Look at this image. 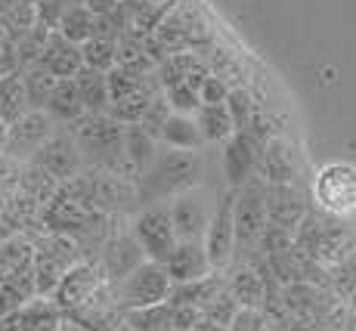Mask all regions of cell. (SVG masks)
<instances>
[{"mask_svg":"<svg viewBox=\"0 0 356 331\" xmlns=\"http://www.w3.org/2000/svg\"><path fill=\"white\" fill-rule=\"evenodd\" d=\"M202 183V152H180L164 149L152 161V168L136 183L140 189V211L161 204L164 198H180L186 192H195Z\"/></svg>","mask_w":356,"mask_h":331,"instance_id":"1","label":"cell"},{"mask_svg":"<svg viewBox=\"0 0 356 331\" xmlns=\"http://www.w3.org/2000/svg\"><path fill=\"white\" fill-rule=\"evenodd\" d=\"M72 134L84 152L87 168L112 170V174L124 177V124L118 118H112L108 112L87 115L74 124Z\"/></svg>","mask_w":356,"mask_h":331,"instance_id":"2","label":"cell"},{"mask_svg":"<svg viewBox=\"0 0 356 331\" xmlns=\"http://www.w3.org/2000/svg\"><path fill=\"white\" fill-rule=\"evenodd\" d=\"M81 260L87 257L72 236L44 229V236L34 239V291L38 298H53L68 270H74Z\"/></svg>","mask_w":356,"mask_h":331,"instance_id":"3","label":"cell"},{"mask_svg":"<svg viewBox=\"0 0 356 331\" xmlns=\"http://www.w3.org/2000/svg\"><path fill=\"white\" fill-rule=\"evenodd\" d=\"M174 294V279H170L168 266L146 260L143 266H136L124 282L115 285V307L121 313L130 309H149V307H161L170 300Z\"/></svg>","mask_w":356,"mask_h":331,"instance_id":"4","label":"cell"},{"mask_svg":"<svg viewBox=\"0 0 356 331\" xmlns=\"http://www.w3.org/2000/svg\"><path fill=\"white\" fill-rule=\"evenodd\" d=\"M313 202L334 220H347L356 213V164L328 161L313 177Z\"/></svg>","mask_w":356,"mask_h":331,"instance_id":"5","label":"cell"},{"mask_svg":"<svg viewBox=\"0 0 356 331\" xmlns=\"http://www.w3.org/2000/svg\"><path fill=\"white\" fill-rule=\"evenodd\" d=\"M270 232V211H266V183L254 177L236 192V251H260Z\"/></svg>","mask_w":356,"mask_h":331,"instance_id":"6","label":"cell"},{"mask_svg":"<svg viewBox=\"0 0 356 331\" xmlns=\"http://www.w3.org/2000/svg\"><path fill=\"white\" fill-rule=\"evenodd\" d=\"M130 232L140 241L146 260H155V264H168L174 248L180 245L174 220H170V208H164V204H152V208L136 211L134 220H130Z\"/></svg>","mask_w":356,"mask_h":331,"instance_id":"7","label":"cell"},{"mask_svg":"<svg viewBox=\"0 0 356 331\" xmlns=\"http://www.w3.org/2000/svg\"><path fill=\"white\" fill-rule=\"evenodd\" d=\"M56 130H59V124L50 118V112H47V108H31V112H25L22 118L6 130L3 155L16 158V161H22V164H29V161H34V155H38L47 143H50V136L56 134Z\"/></svg>","mask_w":356,"mask_h":331,"instance_id":"8","label":"cell"},{"mask_svg":"<svg viewBox=\"0 0 356 331\" xmlns=\"http://www.w3.org/2000/svg\"><path fill=\"white\" fill-rule=\"evenodd\" d=\"M236 189H229L227 195L217 202L211 226L204 232V251L214 266V273H223L236 260Z\"/></svg>","mask_w":356,"mask_h":331,"instance_id":"9","label":"cell"},{"mask_svg":"<svg viewBox=\"0 0 356 331\" xmlns=\"http://www.w3.org/2000/svg\"><path fill=\"white\" fill-rule=\"evenodd\" d=\"M34 164H38V168H44L56 183L74 180V177L87 168L84 152H81L78 140H74L72 127H59L56 134L50 136V143H47V146L34 155Z\"/></svg>","mask_w":356,"mask_h":331,"instance_id":"10","label":"cell"},{"mask_svg":"<svg viewBox=\"0 0 356 331\" xmlns=\"http://www.w3.org/2000/svg\"><path fill=\"white\" fill-rule=\"evenodd\" d=\"M266 211H270V229L294 236L307 220V195L294 183H266Z\"/></svg>","mask_w":356,"mask_h":331,"instance_id":"11","label":"cell"},{"mask_svg":"<svg viewBox=\"0 0 356 331\" xmlns=\"http://www.w3.org/2000/svg\"><path fill=\"white\" fill-rule=\"evenodd\" d=\"M257 161H260V146L251 134H236L223 143L220 152V164H223V177H227L229 189H242L245 183L254 180L257 174Z\"/></svg>","mask_w":356,"mask_h":331,"instance_id":"12","label":"cell"},{"mask_svg":"<svg viewBox=\"0 0 356 331\" xmlns=\"http://www.w3.org/2000/svg\"><path fill=\"white\" fill-rule=\"evenodd\" d=\"M97 264L102 266V273L108 275V282L118 285V282H124L136 266L146 264V254H143L140 241L134 239V232H112L106 241V248L99 251Z\"/></svg>","mask_w":356,"mask_h":331,"instance_id":"13","label":"cell"},{"mask_svg":"<svg viewBox=\"0 0 356 331\" xmlns=\"http://www.w3.org/2000/svg\"><path fill=\"white\" fill-rule=\"evenodd\" d=\"M211 217H214V211H208V204L198 192H186V195L174 198V204H170V220H174L180 241H204Z\"/></svg>","mask_w":356,"mask_h":331,"instance_id":"14","label":"cell"},{"mask_svg":"<svg viewBox=\"0 0 356 331\" xmlns=\"http://www.w3.org/2000/svg\"><path fill=\"white\" fill-rule=\"evenodd\" d=\"M164 266H168L174 285L202 282L214 273V266H211V260H208V251H204V241H180Z\"/></svg>","mask_w":356,"mask_h":331,"instance_id":"15","label":"cell"},{"mask_svg":"<svg viewBox=\"0 0 356 331\" xmlns=\"http://www.w3.org/2000/svg\"><path fill=\"white\" fill-rule=\"evenodd\" d=\"M40 65L50 74H56L59 81H74L78 72L84 68V53H81L78 44H72L59 31H53L44 44V53H40Z\"/></svg>","mask_w":356,"mask_h":331,"instance_id":"16","label":"cell"},{"mask_svg":"<svg viewBox=\"0 0 356 331\" xmlns=\"http://www.w3.org/2000/svg\"><path fill=\"white\" fill-rule=\"evenodd\" d=\"M257 174L264 183L279 186V183H294L298 177V164H294V152L282 136H273L270 143L260 146V161H257Z\"/></svg>","mask_w":356,"mask_h":331,"instance_id":"17","label":"cell"},{"mask_svg":"<svg viewBox=\"0 0 356 331\" xmlns=\"http://www.w3.org/2000/svg\"><path fill=\"white\" fill-rule=\"evenodd\" d=\"M227 291L245 309H266V279L264 273L248 264H238L227 275Z\"/></svg>","mask_w":356,"mask_h":331,"instance_id":"18","label":"cell"},{"mask_svg":"<svg viewBox=\"0 0 356 331\" xmlns=\"http://www.w3.org/2000/svg\"><path fill=\"white\" fill-rule=\"evenodd\" d=\"M159 143L164 149H180V152H198L204 146V136L195 124V115H180L170 112L168 121H164Z\"/></svg>","mask_w":356,"mask_h":331,"instance_id":"19","label":"cell"},{"mask_svg":"<svg viewBox=\"0 0 356 331\" xmlns=\"http://www.w3.org/2000/svg\"><path fill=\"white\" fill-rule=\"evenodd\" d=\"M44 108L50 112V118L56 121L59 127H74L81 118H87V106H84V99H81L74 81H59L50 102H47Z\"/></svg>","mask_w":356,"mask_h":331,"instance_id":"20","label":"cell"},{"mask_svg":"<svg viewBox=\"0 0 356 331\" xmlns=\"http://www.w3.org/2000/svg\"><path fill=\"white\" fill-rule=\"evenodd\" d=\"M25 112H31V102H29L22 72H13L6 78H0V121L6 127H13Z\"/></svg>","mask_w":356,"mask_h":331,"instance_id":"21","label":"cell"},{"mask_svg":"<svg viewBox=\"0 0 356 331\" xmlns=\"http://www.w3.org/2000/svg\"><path fill=\"white\" fill-rule=\"evenodd\" d=\"M81 99L87 106V115H102L112 108V93H108V74L93 72V68H81L74 78Z\"/></svg>","mask_w":356,"mask_h":331,"instance_id":"22","label":"cell"},{"mask_svg":"<svg viewBox=\"0 0 356 331\" xmlns=\"http://www.w3.org/2000/svg\"><path fill=\"white\" fill-rule=\"evenodd\" d=\"M195 124H198V130H202L204 143H227L229 136L238 134L227 102H223V106H202L195 112Z\"/></svg>","mask_w":356,"mask_h":331,"instance_id":"23","label":"cell"},{"mask_svg":"<svg viewBox=\"0 0 356 331\" xmlns=\"http://www.w3.org/2000/svg\"><path fill=\"white\" fill-rule=\"evenodd\" d=\"M63 38H68L72 44H78V47H84L87 40H93L97 38V31H99V16L97 13H90L84 3H74L72 10L63 16V22H59V29H56Z\"/></svg>","mask_w":356,"mask_h":331,"instance_id":"24","label":"cell"},{"mask_svg":"<svg viewBox=\"0 0 356 331\" xmlns=\"http://www.w3.org/2000/svg\"><path fill=\"white\" fill-rule=\"evenodd\" d=\"M81 53H84V68H93V72H115L118 68V40L115 38H93L87 40L84 47H81Z\"/></svg>","mask_w":356,"mask_h":331,"instance_id":"25","label":"cell"},{"mask_svg":"<svg viewBox=\"0 0 356 331\" xmlns=\"http://www.w3.org/2000/svg\"><path fill=\"white\" fill-rule=\"evenodd\" d=\"M22 81H25V90H29L31 108H44L47 102H50L53 90H56V84H59L56 74H50L44 65H40V62H38V65H31V68H25Z\"/></svg>","mask_w":356,"mask_h":331,"instance_id":"26","label":"cell"},{"mask_svg":"<svg viewBox=\"0 0 356 331\" xmlns=\"http://www.w3.org/2000/svg\"><path fill=\"white\" fill-rule=\"evenodd\" d=\"M124 316L134 331H174V309H170V303L149 307V309H130Z\"/></svg>","mask_w":356,"mask_h":331,"instance_id":"27","label":"cell"},{"mask_svg":"<svg viewBox=\"0 0 356 331\" xmlns=\"http://www.w3.org/2000/svg\"><path fill=\"white\" fill-rule=\"evenodd\" d=\"M227 106H229L232 121H236V130H238V134H248L251 121H254V118H257V112H260V106L254 102L251 90H248V87H236V90L229 93Z\"/></svg>","mask_w":356,"mask_h":331,"instance_id":"28","label":"cell"},{"mask_svg":"<svg viewBox=\"0 0 356 331\" xmlns=\"http://www.w3.org/2000/svg\"><path fill=\"white\" fill-rule=\"evenodd\" d=\"M229 93H232V87L223 78H217V74H208V78L202 81V87H198L202 106H223V102L229 99Z\"/></svg>","mask_w":356,"mask_h":331,"instance_id":"29","label":"cell"},{"mask_svg":"<svg viewBox=\"0 0 356 331\" xmlns=\"http://www.w3.org/2000/svg\"><path fill=\"white\" fill-rule=\"evenodd\" d=\"M229 331H266V316L264 309H238L229 322Z\"/></svg>","mask_w":356,"mask_h":331,"instance_id":"30","label":"cell"},{"mask_svg":"<svg viewBox=\"0 0 356 331\" xmlns=\"http://www.w3.org/2000/svg\"><path fill=\"white\" fill-rule=\"evenodd\" d=\"M25 303H29V300H25L22 294L16 291V288L6 285V282H0V322L10 319V316L16 313L19 307H25Z\"/></svg>","mask_w":356,"mask_h":331,"instance_id":"31","label":"cell"},{"mask_svg":"<svg viewBox=\"0 0 356 331\" xmlns=\"http://www.w3.org/2000/svg\"><path fill=\"white\" fill-rule=\"evenodd\" d=\"M78 3H84L90 13H97V16H115V13L121 10V3L124 0H78Z\"/></svg>","mask_w":356,"mask_h":331,"instance_id":"32","label":"cell"},{"mask_svg":"<svg viewBox=\"0 0 356 331\" xmlns=\"http://www.w3.org/2000/svg\"><path fill=\"white\" fill-rule=\"evenodd\" d=\"M13 47H16V44H13ZM13 47H3V50H0V78H6V74L19 72L16 50H13Z\"/></svg>","mask_w":356,"mask_h":331,"instance_id":"33","label":"cell"},{"mask_svg":"<svg viewBox=\"0 0 356 331\" xmlns=\"http://www.w3.org/2000/svg\"><path fill=\"white\" fill-rule=\"evenodd\" d=\"M59 331H87V328H84V325H78L74 319H65V322H63V328H59Z\"/></svg>","mask_w":356,"mask_h":331,"instance_id":"34","label":"cell"},{"mask_svg":"<svg viewBox=\"0 0 356 331\" xmlns=\"http://www.w3.org/2000/svg\"><path fill=\"white\" fill-rule=\"evenodd\" d=\"M6 130H10V127L0 121V155H3V146H6Z\"/></svg>","mask_w":356,"mask_h":331,"instance_id":"35","label":"cell"},{"mask_svg":"<svg viewBox=\"0 0 356 331\" xmlns=\"http://www.w3.org/2000/svg\"><path fill=\"white\" fill-rule=\"evenodd\" d=\"M266 331H282V328H266Z\"/></svg>","mask_w":356,"mask_h":331,"instance_id":"36","label":"cell"}]
</instances>
